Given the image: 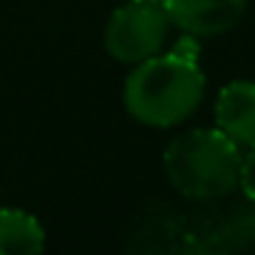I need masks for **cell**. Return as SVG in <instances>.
Here are the masks:
<instances>
[{"label": "cell", "mask_w": 255, "mask_h": 255, "mask_svg": "<svg viewBox=\"0 0 255 255\" xmlns=\"http://www.w3.org/2000/svg\"><path fill=\"white\" fill-rule=\"evenodd\" d=\"M203 88L206 80L198 61L170 50L167 55L134 63V72L124 83V105L134 121L167 129L198 110Z\"/></svg>", "instance_id": "6da1fadb"}, {"label": "cell", "mask_w": 255, "mask_h": 255, "mask_svg": "<svg viewBox=\"0 0 255 255\" xmlns=\"http://www.w3.org/2000/svg\"><path fill=\"white\" fill-rule=\"evenodd\" d=\"M239 143L222 129H192L165 148V173L184 198H225L239 184Z\"/></svg>", "instance_id": "7a4b0ae2"}, {"label": "cell", "mask_w": 255, "mask_h": 255, "mask_svg": "<svg viewBox=\"0 0 255 255\" xmlns=\"http://www.w3.org/2000/svg\"><path fill=\"white\" fill-rule=\"evenodd\" d=\"M239 184H242V189H244V195H247L250 203H255V143L250 145V151L242 156Z\"/></svg>", "instance_id": "52a82bcc"}, {"label": "cell", "mask_w": 255, "mask_h": 255, "mask_svg": "<svg viewBox=\"0 0 255 255\" xmlns=\"http://www.w3.org/2000/svg\"><path fill=\"white\" fill-rule=\"evenodd\" d=\"M217 129L239 145L255 143V83L236 80L220 91L214 105Z\"/></svg>", "instance_id": "5b68a950"}, {"label": "cell", "mask_w": 255, "mask_h": 255, "mask_svg": "<svg viewBox=\"0 0 255 255\" xmlns=\"http://www.w3.org/2000/svg\"><path fill=\"white\" fill-rule=\"evenodd\" d=\"M44 228L30 211L0 209V255H41Z\"/></svg>", "instance_id": "8992f818"}, {"label": "cell", "mask_w": 255, "mask_h": 255, "mask_svg": "<svg viewBox=\"0 0 255 255\" xmlns=\"http://www.w3.org/2000/svg\"><path fill=\"white\" fill-rule=\"evenodd\" d=\"M159 3H162V0H159Z\"/></svg>", "instance_id": "ba28073f"}, {"label": "cell", "mask_w": 255, "mask_h": 255, "mask_svg": "<svg viewBox=\"0 0 255 255\" xmlns=\"http://www.w3.org/2000/svg\"><path fill=\"white\" fill-rule=\"evenodd\" d=\"M170 17L159 0H129L105 28V50L121 63H140L159 55L167 39Z\"/></svg>", "instance_id": "3957f363"}, {"label": "cell", "mask_w": 255, "mask_h": 255, "mask_svg": "<svg viewBox=\"0 0 255 255\" xmlns=\"http://www.w3.org/2000/svg\"><path fill=\"white\" fill-rule=\"evenodd\" d=\"M170 25L189 36H220L242 19L247 0H162Z\"/></svg>", "instance_id": "277c9868"}]
</instances>
